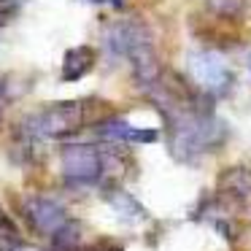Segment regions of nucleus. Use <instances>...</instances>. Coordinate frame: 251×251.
I'll return each mask as SVG.
<instances>
[{
    "label": "nucleus",
    "mask_w": 251,
    "mask_h": 251,
    "mask_svg": "<svg viewBox=\"0 0 251 251\" xmlns=\"http://www.w3.org/2000/svg\"><path fill=\"white\" fill-rule=\"evenodd\" d=\"M84 125H87V103L68 100V103H51L25 116L19 122V132L25 141H62L76 135Z\"/></svg>",
    "instance_id": "obj_1"
},
{
    "label": "nucleus",
    "mask_w": 251,
    "mask_h": 251,
    "mask_svg": "<svg viewBox=\"0 0 251 251\" xmlns=\"http://www.w3.org/2000/svg\"><path fill=\"white\" fill-rule=\"evenodd\" d=\"M62 178L71 186H92L105 176V149L95 143H65L60 154Z\"/></svg>",
    "instance_id": "obj_2"
},
{
    "label": "nucleus",
    "mask_w": 251,
    "mask_h": 251,
    "mask_svg": "<svg viewBox=\"0 0 251 251\" xmlns=\"http://www.w3.org/2000/svg\"><path fill=\"white\" fill-rule=\"evenodd\" d=\"M186 73L208 95H224L232 84V71L219 51H192L186 57Z\"/></svg>",
    "instance_id": "obj_3"
},
{
    "label": "nucleus",
    "mask_w": 251,
    "mask_h": 251,
    "mask_svg": "<svg viewBox=\"0 0 251 251\" xmlns=\"http://www.w3.org/2000/svg\"><path fill=\"white\" fill-rule=\"evenodd\" d=\"M22 213H25V219H27L30 227H33L38 235L49 238V240L54 238V235L60 232L68 222H71V216H68L65 208H62L57 200L44 197V195L25 197V200H22Z\"/></svg>",
    "instance_id": "obj_4"
},
{
    "label": "nucleus",
    "mask_w": 251,
    "mask_h": 251,
    "mask_svg": "<svg viewBox=\"0 0 251 251\" xmlns=\"http://www.w3.org/2000/svg\"><path fill=\"white\" fill-rule=\"evenodd\" d=\"M151 38L146 25L141 19H122V22H111L103 30V46L111 57H127L130 49L141 41Z\"/></svg>",
    "instance_id": "obj_5"
},
{
    "label": "nucleus",
    "mask_w": 251,
    "mask_h": 251,
    "mask_svg": "<svg viewBox=\"0 0 251 251\" xmlns=\"http://www.w3.org/2000/svg\"><path fill=\"white\" fill-rule=\"evenodd\" d=\"M92 132L100 141H108V143H154V141H159V130L132 127L125 119H103L98 125H92Z\"/></svg>",
    "instance_id": "obj_6"
},
{
    "label": "nucleus",
    "mask_w": 251,
    "mask_h": 251,
    "mask_svg": "<svg viewBox=\"0 0 251 251\" xmlns=\"http://www.w3.org/2000/svg\"><path fill=\"white\" fill-rule=\"evenodd\" d=\"M127 60H130V65H132L135 81L141 84L143 89L154 87V84L162 78V65H159V57H157V51H154L151 38H146V41H141V44L132 46L130 54H127Z\"/></svg>",
    "instance_id": "obj_7"
},
{
    "label": "nucleus",
    "mask_w": 251,
    "mask_h": 251,
    "mask_svg": "<svg viewBox=\"0 0 251 251\" xmlns=\"http://www.w3.org/2000/svg\"><path fill=\"white\" fill-rule=\"evenodd\" d=\"M105 202L114 208V213L125 224H141V222H146V219H149V211L125 189H108V192H105Z\"/></svg>",
    "instance_id": "obj_8"
},
{
    "label": "nucleus",
    "mask_w": 251,
    "mask_h": 251,
    "mask_svg": "<svg viewBox=\"0 0 251 251\" xmlns=\"http://www.w3.org/2000/svg\"><path fill=\"white\" fill-rule=\"evenodd\" d=\"M95 54L92 46H73V49L65 51L62 57V81H78L81 76H87L95 68Z\"/></svg>",
    "instance_id": "obj_9"
},
{
    "label": "nucleus",
    "mask_w": 251,
    "mask_h": 251,
    "mask_svg": "<svg viewBox=\"0 0 251 251\" xmlns=\"http://www.w3.org/2000/svg\"><path fill=\"white\" fill-rule=\"evenodd\" d=\"M219 186L232 197H251V168H246V165L227 168L219 178Z\"/></svg>",
    "instance_id": "obj_10"
},
{
    "label": "nucleus",
    "mask_w": 251,
    "mask_h": 251,
    "mask_svg": "<svg viewBox=\"0 0 251 251\" xmlns=\"http://www.w3.org/2000/svg\"><path fill=\"white\" fill-rule=\"evenodd\" d=\"M51 249L54 251H81L84 249V240H81V227L76 222H68L60 232L51 238Z\"/></svg>",
    "instance_id": "obj_11"
},
{
    "label": "nucleus",
    "mask_w": 251,
    "mask_h": 251,
    "mask_svg": "<svg viewBox=\"0 0 251 251\" xmlns=\"http://www.w3.org/2000/svg\"><path fill=\"white\" fill-rule=\"evenodd\" d=\"M208 6L211 11H216L219 17H238L243 11V0H208Z\"/></svg>",
    "instance_id": "obj_12"
},
{
    "label": "nucleus",
    "mask_w": 251,
    "mask_h": 251,
    "mask_svg": "<svg viewBox=\"0 0 251 251\" xmlns=\"http://www.w3.org/2000/svg\"><path fill=\"white\" fill-rule=\"evenodd\" d=\"M0 251H44V249H33V246L22 243L11 235H0Z\"/></svg>",
    "instance_id": "obj_13"
},
{
    "label": "nucleus",
    "mask_w": 251,
    "mask_h": 251,
    "mask_svg": "<svg viewBox=\"0 0 251 251\" xmlns=\"http://www.w3.org/2000/svg\"><path fill=\"white\" fill-rule=\"evenodd\" d=\"M0 11L14 17V11H17V0H0Z\"/></svg>",
    "instance_id": "obj_14"
},
{
    "label": "nucleus",
    "mask_w": 251,
    "mask_h": 251,
    "mask_svg": "<svg viewBox=\"0 0 251 251\" xmlns=\"http://www.w3.org/2000/svg\"><path fill=\"white\" fill-rule=\"evenodd\" d=\"M81 251H122L119 246H103V243H98V246H84Z\"/></svg>",
    "instance_id": "obj_15"
},
{
    "label": "nucleus",
    "mask_w": 251,
    "mask_h": 251,
    "mask_svg": "<svg viewBox=\"0 0 251 251\" xmlns=\"http://www.w3.org/2000/svg\"><path fill=\"white\" fill-rule=\"evenodd\" d=\"M8 19H11V14H3V11H0V30L8 25Z\"/></svg>",
    "instance_id": "obj_16"
},
{
    "label": "nucleus",
    "mask_w": 251,
    "mask_h": 251,
    "mask_svg": "<svg viewBox=\"0 0 251 251\" xmlns=\"http://www.w3.org/2000/svg\"><path fill=\"white\" fill-rule=\"evenodd\" d=\"M111 6H122V0H108Z\"/></svg>",
    "instance_id": "obj_17"
},
{
    "label": "nucleus",
    "mask_w": 251,
    "mask_h": 251,
    "mask_svg": "<svg viewBox=\"0 0 251 251\" xmlns=\"http://www.w3.org/2000/svg\"><path fill=\"white\" fill-rule=\"evenodd\" d=\"M3 92H6V87H3V81H0V98H3Z\"/></svg>",
    "instance_id": "obj_18"
},
{
    "label": "nucleus",
    "mask_w": 251,
    "mask_h": 251,
    "mask_svg": "<svg viewBox=\"0 0 251 251\" xmlns=\"http://www.w3.org/2000/svg\"><path fill=\"white\" fill-rule=\"evenodd\" d=\"M89 3H105V0H89Z\"/></svg>",
    "instance_id": "obj_19"
},
{
    "label": "nucleus",
    "mask_w": 251,
    "mask_h": 251,
    "mask_svg": "<svg viewBox=\"0 0 251 251\" xmlns=\"http://www.w3.org/2000/svg\"><path fill=\"white\" fill-rule=\"evenodd\" d=\"M0 125H3V111H0Z\"/></svg>",
    "instance_id": "obj_20"
}]
</instances>
